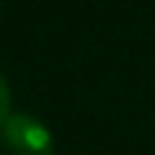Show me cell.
<instances>
[{"mask_svg":"<svg viewBox=\"0 0 155 155\" xmlns=\"http://www.w3.org/2000/svg\"><path fill=\"white\" fill-rule=\"evenodd\" d=\"M0 137L16 155H54V137L28 114H11L0 124Z\"/></svg>","mask_w":155,"mask_h":155,"instance_id":"obj_1","label":"cell"},{"mask_svg":"<svg viewBox=\"0 0 155 155\" xmlns=\"http://www.w3.org/2000/svg\"><path fill=\"white\" fill-rule=\"evenodd\" d=\"M11 114H13V111H11V88H8L5 75L0 72V124L5 122Z\"/></svg>","mask_w":155,"mask_h":155,"instance_id":"obj_2","label":"cell"}]
</instances>
